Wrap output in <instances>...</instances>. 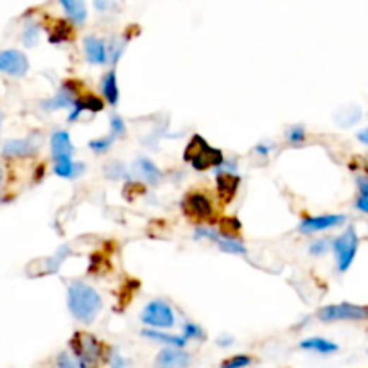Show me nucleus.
<instances>
[{"label":"nucleus","mask_w":368,"mask_h":368,"mask_svg":"<svg viewBox=\"0 0 368 368\" xmlns=\"http://www.w3.org/2000/svg\"><path fill=\"white\" fill-rule=\"evenodd\" d=\"M78 97L79 94L78 90H76V85L72 81H67L59 86V90L56 92L54 97H51L49 101L43 102V108H45L47 112L61 110V108H71Z\"/></svg>","instance_id":"f8f14e48"},{"label":"nucleus","mask_w":368,"mask_h":368,"mask_svg":"<svg viewBox=\"0 0 368 368\" xmlns=\"http://www.w3.org/2000/svg\"><path fill=\"white\" fill-rule=\"evenodd\" d=\"M4 157L20 158V157H31L36 153V146L32 144L29 138H15V141H8L2 149Z\"/></svg>","instance_id":"dca6fc26"},{"label":"nucleus","mask_w":368,"mask_h":368,"mask_svg":"<svg viewBox=\"0 0 368 368\" xmlns=\"http://www.w3.org/2000/svg\"><path fill=\"white\" fill-rule=\"evenodd\" d=\"M0 189H2V165H0Z\"/></svg>","instance_id":"58836bf2"},{"label":"nucleus","mask_w":368,"mask_h":368,"mask_svg":"<svg viewBox=\"0 0 368 368\" xmlns=\"http://www.w3.org/2000/svg\"><path fill=\"white\" fill-rule=\"evenodd\" d=\"M36 40H38V25L28 24L24 31V43L28 47H32V45H36Z\"/></svg>","instance_id":"c756f323"},{"label":"nucleus","mask_w":368,"mask_h":368,"mask_svg":"<svg viewBox=\"0 0 368 368\" xmlns=\"http://www.w3.org/2000/svg\"><path fill=\"white\" fill-rule=\"evenodd\" d=\"M106 51H108V59H110L112 63H117V59L122 56V51H124V42L112 40L110 49H106Z\"/></svg>","instance_id":"c85d7f7f"},{"label":"nucleus","mask_w":368,"mask_h":368,"mask_svg":"<svg viewBox=\"0 0 368 368\" xmlns=\"http://www.w3.org/2000/svg\"><path fill=\"white\" fill-rule=\"evenodd\" d=\"M133 171L137 172L138 177L142 178L144 182L148 184H158L162 180V171L153 164V162L149 160V158L142 157L137 158L133 164Z\"/></svg>","instance_id":"f3484780"},{"label":"nucleus","mask_w":368,"mask_h":368,"mask_svg":"<svg viewBox=\"0 0 368 368\" xmlns=\"http://www.w3.org/2000/svg\"><path fill=\"white\" fill-rule=\"evenodd\" d=\"M215 169V187H218V194L223 201H232L235 196V192L239 189L241 178L235 174L234 171H227V169Z\"/></svg>","instance_id":"9b49d317"},{"label":"nucleus","mask_w":368,"mask_h":368,"mask_svg":"<svg viewBox=\"0 0 368 368\" xmlns=\"http://www.w3.org/2000/svg\"><path fill=\"white\" fill-rule=\"evenodd\" d=\"M345 223V215L341 214H327V215H314V218H306L298 225L300 234H316V232L329 230V228L340 227Z\"/></svg>","instance_id":"9d476101"},{"label":"nucleus","mask_w":368,"mask_h":368,"mask_svg":"<svg viewBox=\"0 0 368 368\" xmlns=\"http://www.w3.org/2000/svg\"><path fill=\"white\" fill-rule=\"evenodd\" d=\"M81 102H83V108L88 112H101L102 110V101L95 95L88 94V95H81Z\"/></svg>","instance_id":"bb28decb"},{"label":"nucleus","mask_w":368,"mask_h":368,"mask_svg":"<svg viewBox=\"0 0 368 368\" xmlns=\"http://www.w3.org/2000/svg\"><path fill=\"white\" fill-rule=\"evenodd\" d=\"M357 247H360V237H357L354 227H349L341 235H338L333 241V250L336 255L338 270L347 271L356 257Z\"/></svg>","instance_id":"20e7f679"},{"label":"nucleus","mask_w":368,"mask_h":368,"mask_svg":"<svg viewBox=\"0 0 368 368\" xmlns=\"http://www.w3.org/2000/svg\"><path fill=\"white\" fill-rule=\"evenodd\" d=\"M56 363H58L59 367H63V368H71V367H81V364H79V361H78V357H76L74 354H72V356H69L67 352L59 354V357H58V361H56Z\"/></svg>","instance_id":"72a5a7b5"},{"label":"nucleus","mask_w":368,"mask_h":368,"mask_svg":"<svg viewBox=\"0 0 368 368\" xmlns=\"http://www.w3.org/2000/svg\"><path fill=\"white\" fill-rule=\"evenodd\" d=\"M85 56L88 63L92 65H102L108 61V51L102 40L95 38V36H86L85 38Z\"/></svg>","instance_id":"2eb2a0df"},{"label":"nucleus","mask_w":368,"mask_h":368,"mask_svg":"<svg viewBox=\"0 0 368 368\" xmlns=\"http://www.w3.org/2000/svg\"><path fill=\"white\" fill-rule=\"evenodd\" d=\"M67 304L72 316L81 321V324H86V326L92 324L102 309L101 295L92 286H88V284L85 283H79V280H74V283L69 286Z\"/></svg>","instance_id":"f257e3e1"},{"label":"nucleus","mask_w":368,"mask_h":368,"mask_svg":"<svg viewBox=\"0 0 368 368\" xmlns=\"http://www.w3.org/2000/svg\"><path fill=\"white\" fill-rule=\"evenodd\" d=\"M250 363H251V360L248 356H235V357H232V360L223 361L221 367L223 368H241V367H248Z\"/></svg>","instance_id":"2f4dec72"},{"label":"nucleus","mask_w":368,"mask_h":368,"mask_svg":"<svg viewBox=\"0 0 368 368\" xmlns=\"http://www.w3.org/2000/svg\"><path fill=\"white\" fill-rule=\"evenodd\" d=\"M29 71V59L24 52L8 49L0 52V72L11 78H24Z\"/></svg>","instance_id":"1a4fd4ad"},{"label":"nucleus","mask_w":368,"mask_h":368,"mask_svg":"<svg viewBox=\"0 0 368 368\" xmlns=\"http://www.w3.org/2000/svg\"><path fill=\"white\" fill-rule=\"evenodd\" d=\"M287 141H290L291 144H298V142L306 141V129H304V126H293V128L290 129V133H287Z\"/></svg>","instance_id":"7c9ffc66"},{"label":"nucleus","mask_w":368,"mask_h":368,"mask_svg":"<svg viewBox=\"0 0 368 368\" xmlns=\"http://www.w3.org/2000/svg\"><path fill=\"white\" fill-rule=\"evenodd\" d=\"M321 321H361L368 320V306H356V304H336V306L321 307L318 311Z\"/></svg>","instance_id":"39448f33"},{"label":"nucleus","mask_w":368,"mask_h":368,"mask_svg":"<svg viewBox=\"0 0 368 368\" xmlns=\"http://www.w3.org/2000/svg\"><path fill=\"white\" fill-rule=\"evenodd\" d=\"M356 184L357 189H360V196H357L356 207L357 210L368 214V177H357Z\"/></svg>","instance_id":"b1692460"},{"label":"nucleus","mask_w":368,"mask_h":368,"mask_svg":"<svg viewBox=\"0 0 368 368\" xmlns=\"http://www.w3.org/2000/svg\"><path fill=\"white\" fill-rule=\"evenodd\" d=\"M184 158L196 169V171H207V169H214L225 162L223 151L218 148L208 146L201 135H192L191 142L185 148Z\"/></svg>","instance_id":"f03ea898"},{"label":"nucleus","mask_w":368,"mask_h":368,"mask_svg":"<svg viewBox=\"0 0 368 368\" xmlns=\"http://www.w3.org/2000/svg\"><path fill=\"white\" fill-rule=\"evenodd\" d=\"M329 244H331V243H329V241H327V239H318V241H314V243L309 247L311 255H324L327 250H329Z\"/></svg>","instance_id":"f704fd0d"},{"label":"nucleus","mask_w":368,"mask_h":368,"mask_svg":"<svg viewBox=\"0 0 368 368\" xmlns=\"http://www.w3.org/2000/svg\"><path fill=\"white\" fill-rule=\"evenodd\" d=\"M182 208L194 221H207L214 215V205L208 200L207 194L200 191L189 192L185 200L182 201Z\"/></svg>","instance_id":"6e6552de"},{"label":"nucleus","mask_w":368,"mask_h":368,"mask_svg":"<svg viewBox=\"0 0 368 368\" xmlns=\"http://www.w3.org/2000/svg\"><path fill=\"white\" fill-rule=\"evenodd\" d=\"M83 167H85V165L78 164V162H74L72 158H63V160H56L54 172L59 178H67V180H71V178L78 177L79 172L83 171Z\"/></svg>","instance_id":"aec40b11"},{"label":"nucleus","mask_w":368,"mask_h":368,"mask_svg":"<svg viewBox=\"0 0 368 368\" xmlns=\"http://www.w3.org/2000/svg\"><path fill=\"white\" fill-rule=\"evenodd\" d=\"M356 137H357V141L363 142V144L368 146V128H364V129H361V131H357Z\"/></svg>","instance_id":"4c0bfd02"},{"label":"nucleus","mask_w":368,"mask_h":368,"mask_svg":"<svg viewBox=\"0 0 368 368\" xmlns=\"http://www.w3.org/2000/svg\"><path fill=\"white\" fill-rule=\"evenodd\" d=\"M67 251H69V247H61L54 255H52V257L43 259L42 263H40V266H42L40 275L54 273V271H58V268L61 266V263L65 261V257H67Z\"/></svg>","instance_id":"5701e85b"},{"label":"nucleus","mask_w":368,"mask_h":368,"mask_svg":"<svg viewBox=\"0 0 368 368\" xmlns=\"http://www.w3.org/2000/svg\"><path fill=\"white\" fill-rule=\"evenodd\" d=\"M102 95L112 106H115L119 102V85H117V76L115 71H110L102 79Z\"/></svg>","instance_id":"412c9836"},{"label":"nucleus","mask_w":368,"mask_h":368,"mask_svg":"<svg viewBox=\"0 0 368 368\" xmlns=\"http://www.w3.org/2000/svg\"><path fill=\"white\" fill-rule=\"evenodd\" d=\"M114 142H115V137L110 133V135H108V137L95 138V141H92L90 144H88V148H90L92 151H94V153L102 155V153H106V151H108V149L112 148V144H114Z\"/></svg>","instance_id":"393cba45"},{"label":"nucleus","mask_w":368,"mask_h":368,"mask_svg":"<svg viewBox=\"0 0 368 368\" xmlns=\"http://www.w3.org/2000/svg\"><path fill=\"white\" fill-rule=\"evenodd\" d=\"M142 336L149 338V340L153 341H160V343H165V345H172V347H185L189 341L184 334H182V336H169V334L160 333V329L142 331Z\"/></svg>","instance_id":"4be33fe9"},{"label":"nucleus","mask_w":368,"mask_h":368,"mask_svg":"<svg viewBox=\"0 0 368 368\" xmlns=\"http://www.w3.org/2000/svg\"><path fill=\"white\" fill-rule=\"evenodd\" d=\"M94 6L99 11H106V9L110 8V0H94Z\"/></svg>","instance_id":"e433bc0d"},{"label":"nucleus","mask_w":368,"mask_h":368,"mask_svg":"<svg viewBox=\"0 0 368 368\" xmlns=\"http://www.w3.org/2000/svg\"><path fill=\"white\" fill-rule=\"evenodd\" d=\"M194 237L196 239H208L212 243H215L220 247L221 251L225 254H232V255H247L248 250L241 241H237L234 235H228L225 232L214 230L210 227H198L194 230Z\"/></svg>","instance_id":"0eeeda50"},{"label":"nucleus","mask_w":368,"mask_h":368,"mask_svg":"<svg viewBox=\"0 0 368 368\" xmlns=\"http://www.w3.org/2000/svg\"><path fill=\"white\" fill-rule=\"evenodd\" d=\"M72 354L78 357L81 367H90L99 361L102 354V345L99 343L97 338L90 333H76L71 341Z\"/></svg>","instance_id":"7ed1b4c3"},{"label":"nucleus","mask_w":368,"mask_h":368,"mask_svg":"<svg viewBox=\"0 0 368 368\" xmlns=\"http://www.w3.org/2000/svg\"><path fill=\"white\" fill-rule=\"evenodd\" d=\"M255 151H257L259 155H263V157H266V155H270L271 146H268V144H257V146H255Z\"/></svg>","instance_id":"c9c22d12"},{"label":"nucleus","mask_w":368,"mask_h":368,"mask_svg":"<svg viewBox=\"0 0 368 368\" xmlns=\"http://www.w3.org/2000/svg\"><path fill=\"white\" fill-rule=\"evenodd\" d=\"M65 40H71V31H69L67 24L58 22V24H54V32H51V42L58 43L65 42Z\"/></svg>","instance_id":"a878e982"},{"label":"nucleus","mask_w":368,"mask_h":368,"mask_svg":"<svg viewBox=\"0 0 368 368\" xmlns=\"http://www.w3.org/2000/svg\"><path fill=\"white\" fill-rule=\"evenodd\" d=\"M110 133L114 135V137L126 133V124L119 115H114V117L110 119Z\"/></svg>","instance_id":"473e14b6"},{"label":"nucleus","mask_w":368,"mask_h":368,"mask_svg":"<svg viewBox=\"0 0 368 368\" xmlns=\"http://www.w3.org/2000/svg\"><path fill=\"white\" fill-rule=\"evenodd\" d=\"M59 4H61V8L67 13L69 20L74 22V24L79 25L86 20L88 11H86L85 0H59Z\"/></svg>","instance_id":"a211bd4d"},{"label":"nucleus","mask_w":368,"mask_h":368,"mask_svg":"<svg viewBox=\"0 0 368 368\" xmlns=\"http://www.w3.org/2000/svg\"><path fill=\"white\" fill-rule=\"evenodd\" d=\"M184 334L187 340H192V338H200V340H203L205 338V331L201 329L200 326H196V324H191V321H187L184 326Z\"/></svg>","instance_id":"cd10ccee"},{"label":"nucleus","mask_w":368,"mask_h":368,"mask_svg":"<svg viewBox=\"0 0 368 368\" xmlns=\"http://www.w3.org/2000/svg\"><path fill=\"white\" fill-rule=\"evenodd\" d=\"M298 347L302 350H313V352L318 354H333L338 350V345L326 340V338H307V340L300 341Z\"/></svg>","instance_id":"6ab92c4d"},{"label":"nucleus","mask_w":368,"mask_h":368,"mask_svg":"<svg viewBox=\"0 0 368 368\" xmlns=\"http://www.w3.org/2000/svg\"><path fill=\"white\" fill-rule=\"evenodd\" d=\"M51 151H52V160H63V158H72L74 153V144H72V138L69 131L65 129H59L56 133H52L51 137Z\"/></svg>","instance_id":"ddd939ff"},{"label":"nucleus","mask_w":368,"mask_h":368,"mask_svg":"<svg viewBox=\"0 0 368 368\" xmlns=\"http://www.w3.org/2000/svg\"><path fill=\"white\" fill-rule=\"evenodd\" d=\"M189 363H191V356L180 350V347H172V345H167L165 349H162L157 357V364L164 368L187 367Z\"/></svg>","instance_id":"4468645a"},{"label":"nucleus","mask_w":368,"mask_h":368,"mask_svg":"<svg viewBox=\"0 0 368 368\" xmlns=\"http://www.w3.org/2000/svg\"><path fill=\"white\" fill-rule=\"evenodd\" d=\"M142 324L149 326L151 329H169L174 327V313L171 306L164 300H151L144 307L141 314Z\"/></svg>","instance_id":"423d86ee"}]
</instances>
